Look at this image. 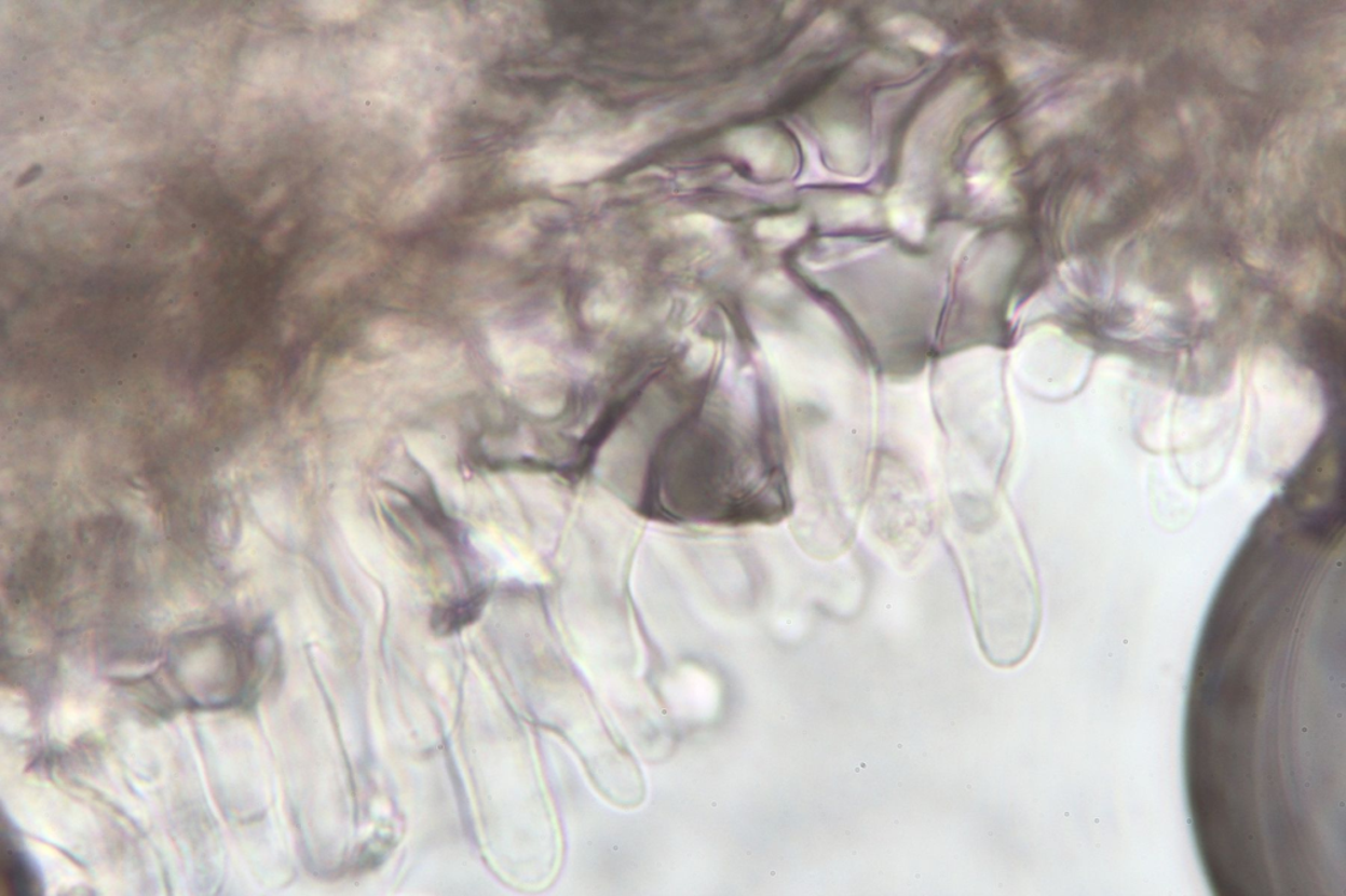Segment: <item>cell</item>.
<instances>
[{
  "label": "cell",
  "instance_id": "obj_12",
  "mask_svg": "<svg viewBox=\"0 0 1346 896\" xmlns=\"http://www.w3.org/2000/svg\"><path fill=\"white\" fill-rule=\"evenodd\" d=\"M807 221L801 215L772 216L760 219L756 226L757 237L772 245L790 244L802 237Z\"/></svg>",
  "mask_w": 1346,
  "mask_h": 896
},
{
  "label": "cell",
  "instance_id": "obj_14",
  "mask_svg": "<svg viewBox=\"0 0 1346 896\" xmlns=\"http://www.w3.org/2000/svg\"><path fill=\"white\" fill-rule=\"evenodd\" d=\"M308 5L312 15L330 22L353 21L367 9L364 2H312Z\"/></svg>",
  "mask_w": 1346,
  "mask_h": 896
},
{
  "label": "cell",
  "instance_id": "obj_18",
  "mask_svg": "<svg viewBox=\"0 0 1346 896\" xmlns=\"http://www.w3.org/2000/svg\"><path fill=\"white\" fill-rule=\"evenodd\" d=\"M760 293L765 295H781L788 289V282L781 275H766L759 282Z\"/></svg>",
  "mask_w": 1346,
  "mask_h": 896
},
{
  "label": "cell",
  "instance_id": "obj_15",
  "mask_svg": "<svg viewBox=\"0 0 1346 896\" xmlns=\"http://www.w3.org/2000/svg\"><path fill=\"white\" fill-rule=\"evenodd\" d=\"M715 356V342L710 339H698L686 353L685 367L693 377H703L713 365Z\"/></svg>",
  "mask_w": 1346,
  "mask_h": 896
},
{
  "label": "cell",
  "instance_id": "obj_2",
  "mask_svg": "<svg viewBox=\"0 0 1346 896\" xmlns=\"http://www.w3.org/2000/svg\"><path fill=\"white\" fill-rule=\"evenodd\" d=\"M639 133L642 132L630 130L618 136L589 138L575 144H542L517 160L518 177L554 185L594 178L623 161L637 147Z\"/></svg>",
  "mask_w": 1346,
  "mask_h": 896
},
{
  "label": "cell",
  "instance_id": "obj_9",
  "mask_svg": "<svg viewBox=\"0 0 1346 896\" xmlns=\"http://www.w3.org/2000/svg\"><path fill=\"white\" fill-rule=\"evenodd\" d=\"M444 175L439 168H434L427 173L426 177L420 179L418 184L409 187L402 196H397L391 207V219L395 221L409 220L425 212L429 205L434 202V199L439 195L444 185Z\"/></svg>",
  "mask_w": 1346,
  "mask_h": 896
},
{
  "label": "cell",
  "instance_id": "obj_5",
  "mask_svg": "<svg viewBox=\"0 0 1346 896\" xmlns=\"http://www.w3.org/2000/svg\"><path fill=\"white\" fill-rule=\"evenodd\" d=\"M440 336L424 325L400 316H384L367 326L366 338L372 349L395 358H406L429 347Z\"/></svg>",
  "mask_w": 1346,
  "mask_h": 896
},
{
  "label": "cell",
  "instance_id": "obj_7",
  "mask_svg": "<svg viewBox=\"0 0 1346 896\" xmlns=\"http://www.w3.org/2000/svg\"><path fill=\"white\" fill-rule=\"evenodd\" d=\"M488 601L486 589H476L466 596L449 599L433 610L432 628L439 637L460 633L478 620Z\"/></svg>",
  "mask_w": 1346,
  "mask_h": 896
},
{
  "label": "cell",
  "instance_id": "obj_1",
  "mask_svg": "<svg viewBox=\"0 0 1346 896\" xmlns=\"http://www.w3.org/2000/svg\"><path fill=\"white\" fill-rule=\"evenodd\" d=\"M982 101V82L964 78L929 103L911 125L905 142L902 172L909 181L921 180L939 166L960 124Z\"/></svg>",
  "mask_w": 1346,
  "mask_h": 896
},
{
  "label": "cell",
  "instance_id": "obj_8",
  "mask_svg": "<svg viewBox=\"0 0 1346 896\" xmlns=\"http://www.w3.org/2000/svg\"><path fill=\"white\" fill-rule=\"evenodd\" d=\"M886 33L896 36L913 50L935 56L944 50L946 36L934 23L919 15L892 16L883 23Z\"/></svg>",
  "mask_w": 1346,
  "mask_h": 896
},
{
  "label": "cell",
  "instance_id": "obj_17",
  "mask_svg": "<svg viewBox=\"0 0 1346 896\" xmlns=\"http://www.w3.org/2000/svg\"><path fill=\"white\" fill-rule=\"evenodd\" d=\"M8 869V881L11 883L12 890L24 893L35 887L33 875L21 857L12 859Z\"/></svg>",
  "mask_w": 1346,
  "mask_h": 896
},
{
  "label": "cell",
  "instance_id": "obj_16",
  "mask_svg": "<svg viewBox=\"0 0 1346 896\" xmlns=\"http://www.w3.org/2000/svg\"><path fill=\"white\" fill-rule=\"evenodd\" d=\"M676 227L684 233L711 234L720 228V221L709 215L692 214L676 220Z\"/></svg>",
  "mask_w": 1346,
  "mask_h": 896
},
{
  "label": "cell",
  "instance_id": "obj_13",
  "mask_svg": "<svg viewBox=\"0 0 1346 896\" xmlns=\"http://www.w3.org/2000/svg\"><path fill=\"white\" fill-rule=\"evenodd\" d=\"M536 235L529 212L515 220L503 223L493 234V244L503 253L520 254L528 249Z\"/></svg>",
  "mask_w": 1346,
  "mask_h": 896
},
{
  "label": "cell",
  "instance_id": "obj_4",
  "mask_svg": "<svg viewBox=\"0 0 1346 896\" xmlns=\"http://www.w3.org/2000/svg\"><path fill=\"white\" fill-rule=\"evenodd\" d=\"M1010 149L1001 132L994 131L983 137L971 151L968 162V185L977 196L1000 198L1007 192V168Z\"/></svg>",
  "mask_w": 1346,
  "mask_h": 896
},
{
  "label": "cell",
  "instance_id": "obj_3",
  "mask_svg": "<svg viewBox=\"0 0 1346 896\" xmlns=\"http://www.w3.org/2000/svg\"><path fill=\"white\" fill-rule=\"evenodd\" d=\"M726 148L763 179L786 178L793 173L796 155L786 137L769 128H742L730 133Z\"/></svg>",
  "mask_w": 1346,
  "mask_h": 896
},
{
  "label": "cell",
  "instance_id": "obj_10",
  "mask_svg": "<svg viewBox=\"0 0 1346 896\" xmlns=\"http://www.w3.org/2000/svg\"><path fill=\"white\" fill-rule=\"evenodd\" d=\"M367 262V253L361 246H346L345 249L331 254L317 276L316 288L331 290L343 286L350 277L365 269Z\"/></svg>",
  "mask_w": 1346,
  "mask_h": 896
},
{
  "label": "cell",
  "instance_id": "obj_6",
  "mask_svg": "<svg viewBox=\"0 0 1346 896\" xmlns=\"http://www.w3.org/2000/svg\"><path fill=\"white\" fill-rule=\"evenodd\" d=\"M825 147L829 160L851 181H865L860 175L868 162V142L865 135L846 124H834L825 131Z\"/></svg>",
  "mask_w": 1346,
  "mask_h": 896
},
{
  "label": "cell",
  "instance_id": "obj_11",
  "mask_svg": "<svg viewBox=\"0 0 1346 896\" xmlns=\"http://www.w3.org/2000/svg\"><path fill=\"white\" fill-rule=\"evenodd\" d=\"M624 306L623 289L620 283L608 282L592 290L583 306L584 318L592 326L611 324L618 317Z\"/></svg>",
  "mask_w": 1346,
  "mask_h": 896
}]
</instances>
